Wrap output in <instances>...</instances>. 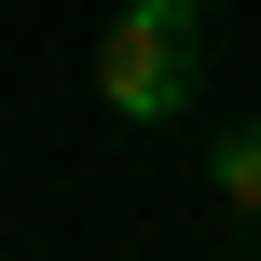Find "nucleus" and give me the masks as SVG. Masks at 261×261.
Returning a JSON list of instances; mask_svg holds the SVG:
<instances>
[{
    "label": "nucleus",
    "mask_w": 261,
    "mask_h": 261,
    "mask_svg": "<svg viewBox=\"0 0 261 261\" xmlns=\"http://www.w3.org/2000/svg\"><path fill=\"white\" fill-rule=\"evenodd\" d=\"M206 193H220L234 220H261V124H234V138L206 151Z\"/></svg>",
    "instance_id": "obj_2"
},
{
    "label": "nucleus",
    "mask_w": 261,
    "mask_h": 261,
    "mask_svg": "<svg viewBox=\"0 0 261 261\" xmlns=\"http://www.w3.org/2000/svg\"><path fill=\"white\" fill-rule=\"evenodd\" d=\"M193 69H206V55H193V28H179V14H151V0H124V14H110V41L83 55V83H96V110H110V124H179V110H193Z\"/></svg>",
    "instance_id": "obj_1"
},
{
    "label": "nucleus",
    "mask_w": 261,
    "mask_h": 261,
    "mask_svg": "<svg viewBox=\"0 0 261 261\" xmlns=\"http://www.w3.org/2000/svg\"><path fill=\"white\" fill-rule=\"evenodd\" d=\"M248 248H261V220H248Z\"/></svg>",
    "instance_id": "obj_4"
},
{
    "label": "nucleus",
    "mask_w": 261,
    "mask_h": 261,
    "mask_svg": "<svg viewBox=\"0 0 261 261\" xmlns=\"http://www.w3.org/2000/svg\"><path fill=\"white\" fill-rule=\"evenodd\" d=\"M151 14H179V28H193V14H206V0H151Z\"/></svg>",
    "instance_id": "obj_3"
}]
</instances>
